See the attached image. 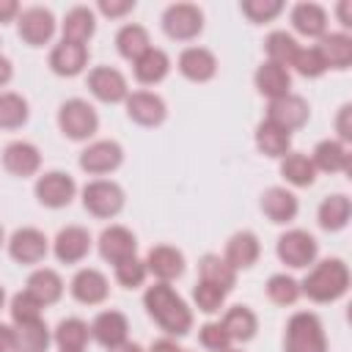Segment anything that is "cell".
<instances>
[{"instance_id":"cell-42","label":"cell","mask_w":352,"mask_h":352,"mask_svg":"<svg viewBox=\"0 0 352 352\" xmlns=\"http://www.w3.org/2000/svg\"><path fill=\"white\" fill-rule=\"evenodd\" d=\"M267 297L275 302V305H294L297 297H300V283L286 275V272H278L267 280Z\"/></svg>"},{"instance_id":"cell-9","label":"cell","mask_w":352,"mask_h":352,"mask_svg":"<svg viewBox=\"0 0 352 352\" xmlns=\"http://www.w3.org/2000/svg\"><path fill=\"white\" fill-rule=\"evenodd\" d=\"M16 28H19V38L30 47H41L52 38L55 33V16L50 8L44 6H30L25 11H19L16 16Z\"/></svg>"},{"instance_id":"cell-16","label":"cell","mask_w":352,"mask_h":352,"mask_svg":"<svg viewBox=\"0 0 352 352\" xmlns=\"http://www.w3.org/2000/svg\"><path fill=\"white\" fill-rule=\"evenodd\" d=\"M135 250H138V239L124 226H110V228H104L99 234V253L113 267L121 264V261H126V258H132Z\"/></svg>"},{"instance_id":"cell-34","label":"cell","mask_w":352,"mask_h":352,"mask_svg":"<svg viewBox=\"0 0 352 352\" xmlns=\"http://www.w3.org/2000/svg\"><path fill=\"white\" fill-rule=\"evenodd\" d=\"M96 30V16L88 6H74L66 16H63V41H74V44H85Z\"/></svg>"},{"instance_id":"cell-37","label":"cell","mask_w":352,"mask_h":352,"mask_svg":"<svg viewBox=\"0 0 352 352\" xmlns=\"http://www.w3.org/2000/svg\"><path fill=\"white\" fill-rule=\"evenodd\" d=\"M116 47H118L121 58H126V60H138V58L151 47V41H148V30H146L143 25L129 22V25H124V28L116 33Z\"/></svg>"},{"instance_id":"cell-25","label":"cell","mask_w":352,"mask_h":352,"mask_svg":"<svg viewBox=\"0 0 352 352\" xmlns=\"http://www.w3.org/2000/svg\"><path fill=\"white\" fill-rule=\"evenodd\" d=\"M311 162H314L316 170H324V173H346L349 165H352V154L341 140L327 138V140L316 143V148L311 154Z\"/></svg>"},{"instance_id":"cell-43","label":"cell","mask_w":352,"mask_h":352,"mask_svg":"<svg viewBox=\"0 0 352 352\" xmlns=\"http://www.w3.org/2000/svg\"><path fill=\"white\" fill-rule=\"evenodd\" d=\"M289 66H294L297 74H302V77H322L327 72V63L316 47H300Z\"/></svg>"},{"instance_id":"cell-28","label":"cell","mask_w":352,"mask_h":352,"mask_svg":"<svg viewBox=\"0 0 352 352\" xmlns=\"http://www.w3.org/2000/svg\"><path fill=\"white\" fill-rule=\"evenodd\" d=\"M25 292H28L30 297H36L38 305L44 308V305H52V302H58V300L63 297V280H60V275H58L55 270L41 267V270L30 272Z\"/></svg>"},{"instance_id":"cell-58","label":"cell","mask_w":352,"mask_h":352,"mask_svg":"<svg viewBox=\"0 0 352 352\" xmlns=\"http://www.w3.org/2000/svg\"><path fill=\"white\" fill-rule=\"evenodd\" d=\"M0 248H3V226H0Z\"/></svg>"},{"instance_id":"cell-27","label":"cell","mask_w":352,"mask_h":352,"mask_svg":"<svg viewBox=\"0 0 352 352\" xmlns=\"http://www.w3.org/2000/svg\"><path fill=\"white\" fill-rule=\"evenodd\" d=\"M258 253H261V245H258V236L253 231H236L228 242H226V261L234 267V270H248L258 261Z\"/></svg>"},{"instance_id":"cell-19","label":"cell","mask_w":352,"mask_h":352,"mask_svg":"<svg viewBox=\"0 0 352 352\" xmlns=\"http://www.w3.org/2000/svg\"><path fill=\"white\" fill-rule=\"evenodd\" d=\"M146 270L157 280L170 283V280H176L184 272V256L173 245H154L148 250V256H146Z\"/></svg>"},{"instance_id":"cell-4","label":"cell","mask_w":352,"mask_h":352,"mask_svg":"<svg viewBox=\"0 0 352 352\" xmlns=\"http://www.w3.org/2000/svg\"><path fill=\"white\" fill-rule=\"evenodd\" d=\"M58 126L69 140H88L99 129V116L85 99H69L58 110Z\"/></svg>"},{"instance_id":"cell-20","label":"cell","mask_w":352,"mask_h":352,"mask_svg":"<svg viewBox=\"0 0 352 352\" xmlns=\"http://www.w3.org/2000/svg\"><path fill=\"white\" fill-rule=\"evenodd\" d=\"M179 72L192 82H206L217 74V58L206 47H187L179 55Z\"/></svg>"},{"instance_id":"cell-35","label":"cell","mask_w":352,"mask_h":352,"mask_svg":"<svg viewBox=\"0 0 352 352\" xmlns=\"http://www.w3.org/2000/svg\"><path fill=\"white\" fill-rule=\"evenodd\" d=\"M352 214V204L344 192H333L319 204V226L324 231H341L349 223Z\"/></svg>"},{"instance_id":"cell-2","label":"cell","mask_w":352,"mask_h":352,"mask_svg":"<svg viewBox=\"0 0 352 352\" xmlns=\"http://www.w3.org/2000/svg\"><path fill=\"white\" fill-rule=\"evenodd\" d=\"M349 289V267L341 258H324L308 270L300 283V294L314 302H333Z\"/></svg>"},{"instance_id":"cell-30","label":"cell","mask_w":352,"mask_h":352,"mask_svg":"<svg viewBox=\"0 0 352 352\" xmlns=\"http://www.w3.org/2000/svg\"><path fill=\"white\" fill-rule=\"evenodd\" d=\"M327 69H346L352 63V38L346 33H324L316 44Z\"/></svg>"},{"instance_id":"cell-12","label":"cell","mask_w":352,"mask_h":352,"mask_svg":"<svg viewBox=\"0 0 352 352\" xmlns=\"http://www.w3.org/2000/svg\"><path fill=\"white\" fill-rule=\"evenodd\" d=\"M88 91L99 102H107V104L124 102L129 96L126 77L118 69H113V66H96V69H91L88 72Z\"/></svg>"},{"instance_id":"cell-29","label":"cell","mask_w":352,"mask_h":352,"mask_svg":"<svg viewBox=\"0 0 352 352\" xmlns=\"http://www.w3.org/2000/svg\"><path fill=\"white\" fill-rule=\"evenodd\" d=\"M292 25L308 38H322L327 33V11L319 3H297L292 8Z\"/></svg>"},{"instance_id":"cell-33","label":"cell","mask_w":352,"mask_h":352,"mask_svg":"<svg viewBox=\"0 0 352 352\" xmlns=\"http://www.w3.org/2000/svg\"><path fill=\"white\" fill-rule=\"evenodd\" d=\"M55 344L60 352H82L88 338H91V327L77 319V316H69V319H60L58 327H55Z\"/></svg>"},{"instance_id":"cell-31","label":"cell","mask_w":352,"mask_h":352,"mask_svg":"<svg viewBox=\"0 0 352 352\" xmlns=\"http://www.w3.org/2000/svg\"><path fill=\"white\" fill-rule=\"evenodd\" d=\"M256 146H258L261 154L275 157V160H283V157L289 154V148H292V135L264 118V121L256 126Z\"/></svg>"},{"instance_id":"cell-41","label":"cell","mask_w":352,"mask_h":352,"mask_svg":"<svg viewBox=\"0 0 352 352\" xmlns=\"http://www.w3.org/2000/svg\"><path fill=\"white\" fill-rule=\"evenodd\" d=\"M25 121H28V102H25V96H19L14 91L0 94V126L3 129H16Z\"/></svg>"},{"instance_id":"cell-47","label":"cell","mask_w":352,"mask_h":352,"mask_svg":"<svg viewBox=\"0 0 352 352\" xmlns=\"http://www.w3.org/2000/svg\"><path fill=\"white\" fill-rule=\"evenodd\" d=\"M198 338H201V346L209 349V352H226V349H231V338H228V333H226V327L220 322H206L198 330Z\"/></svg>"},{"instance_id":"cell-38","label":"cell","mask_w":352,"mask_h":352,"mask_svg":"<svg viewBox=\"0 0 352 352\" xmlns=\"http://www.w3.org/2000/svg\"><path fill=\"white\" fill-rule=\"evenodd\" d=\"M280 176H283L289 184H294V187H308V184H314V179H316V168H314L311 157L289 151V154L280 160Z\"/></svg>"},{"instance_id":"cell-45","label":"cell","mask_w":352,"mask_h":352,"mask_svg":"<svg viewBox=\"0 0 352 352\" xmlns=\"http://www.w3.org/2000/svg\"><path fill=\"white\" fill-rule=\"evenodd\" d=\"M192 300H195L198 311H204V314H214V311L223 308V302H226V292L217 289V286H212V283L198 280L195 289H192Z\"/></svg>"},{"instance_id":"cell-51","label":"cell","mask_w":352,"mask_h":352,"mask_svg":"<svg viewBox=\"0 0 352 352\" xmlns=\"http://www.w3.org/2000/svg\"><path fill=\"white\" fill-rule=\"evenodd\" d=\"M0 352H16V333L3 322H0Z\"/></svg>"},{"instance_id":"cell-59","label":"cell","mask_w":352,"mask_h":352,"mask_svg":"<svg viewBox=\"0 0 352 352\" xmlns=\"http://www.w3.org/2000/svg\"><path fill=\"white\" fill-rule=\"evenodd\" d=\"M226 352H242V349H226Z\"/></svg>"},{"instance_id":"cell-44","label":"cell","mask_w":352,"mask_h":352,"mask_svg":"<svg viewBox=\"0 0 352 352\" xmlns=\"http://www.w3.org/2000/svg\"><path fill=\"white\" fill-rule=\"evenodd\" d=\"M146 275H148L146 261H140L138 256H132V258L116 264V280H118L124 289H138V286H143Z\"/></svg>"},{"instance_id":"cell-55","label":"cell","mask_w":352,"mask_h":352,"mask_svg":"<svg viewBox=\"0 0 352 352\" xmlns=\"http://www.w3.org/2000/svg\"><path fill=\"white\" fill-rule=\"evenodd\" d=\"M11 74H14V66H11V60L0 55V88H3V85L11 80Z\"/></svg>"},{"instance_id":"cell-32","label":"cell","mask_w":352,"mask_h":352,"mask_svg":"<svg viewBox=\"0 0 352 352\" xmlns=\"http://www.w3.org/2000/svg\"><path fill=\"white\" fill-rule=\"evenodd\" d=\"M198 272H201V280L204 283H212V286H217V289H223L226 294L234 289V283H236V270L226 261V258H220V256H214V253H206L201 261H198Z\"/></svg>"},{"instance_id":"cell-18","label":"cell","mask_w":352,"mask_h":352,"mask_svg":"<svg viewBox=\"0 0 352 352\" xmlns=\"http://www.w3.org/2000/svg\"><path fill=\"white\" fill-rule=\"evenodd\" d=\"M3 168L11 173V176H19V179H28L33 176L38 168H41V154L33 143L28 140H14L3 148Z\"/></svg>"},{"instance_id":"cell-40","label":"cell","mask_w":352,"mask_h":352,"mask_svg":"<svg viewBox=\"0 0 352 352\" xmlns=\"http://www.w3.org/2000/svg\"><path fill=\"white\" fill-rule=\"evenodd\" d=\"M264 50H267V60H272V63H278V66H289L292 58H294V52L300 50V44H297V38H294L292 33H286V30H272V33L267 36V41H264Z\"/></svg>"},{"instance_id":"cell-24","label":"cell","mask_w":352,"mask_h":352,"mask_svg":"<svg viewBox=\"0 0 352 352\" xmlns=\"http://www.w3.org/2000/svg\"><path fill=\"white\" fill-rule=\"evenodd\" d=\"M261 212L270 217V223H292L300 212L297 195L286 187H270L261 195Z\"/></svg>"},{"instance_id":"cell-7","label":"cell","mask_w":352,"mask_h":352,"mask_svg":"<svg viewBox=\"0 0 352 352\" xmlns=\"http://www.w3.org/2000/svg\"><path fill=\"white\" fill-rule=\"evenodd\" d=\"M162 30L173 41H192L204 30V14L192 3H173L162 14Z\"/></svg>"},{"instance_id":"cell-21","label":"cell","mask_w":352,"mask_h":352,"mask_svg":"<svg viewBox=\"0 0 352 352\" xmlns=\"http://www.w3.org/2000/svg\"><path fill=\"white\" fill-rule=\"evenodd\" d=\"M88 63V47L85 44H74V41H60L52 47L50 52V69L60 77H74L85 69Z\"/></svg>"},{"instance_id":"cell-22","label":"cell","mask_w":352,"mask_h":352,"mask_svg":"<svg viewBox=\"0 0 352 352\" xmlns=\"http://www.w3.org/2000/svg\"><path fill=\"white\" fill-rule=\"evenodd\" d=\"M126 333H129V322L121 311H102L94 322H91V336L104 346V349H113L118 344L126 341Z\"/></svg>"},{"instance_id":"cell-3","label":"cell","mask_w":352,"mask_h":352,"mask_svg":"<svg viewBox=\"0 0 352 352\" xmlns=\"http://www.w3.org/2000/svg\"><path fill=\"white\" fill-rule=\"evenodd\" d=\"M283 352H327V336L316 314L297 311L286 322Z\"/></svg>"},{"instance_id":"cell-46","label":"cell","mask_w":352,"mask_h":352,"mask_svg":"<svg viewBox=\"0 0 352 352\" xmlns=\"http://www.w3.org/2000/svg\"><path fill=\"white\" fill-rule=\"evenodd\" d=\"M11 319H14V324L38 322V319H41V305H38V300L30 297L28 292L14 294V300H11Z\"/></svg>"},{"instance_id":"cell-36","label":"cell","mask_w":352,"mask_h":352,"mask_svg":"<svg viewBox=\"0 0 352 352\" xmlns=\"http://www.w3.org/2000/svg\"><path fill=\"white\" fill-rule=\"evenodd\" d=\"M220 324L226 327V333H228L231 341H250L256 336V330H258V319H256V314L248 305L228 308Z\"/></svg>"},{"instance_id":"cell-56","label":"cell","mask_w":352,"mask_h":352,"mask_svg":"<svg viewBox=\"0 0 352 352\" xmlns=\"http://www.w3.org/2000/svg\"><path fill=\"white\" fill-rule=\"evenodd\" d=\"M110 352H143V346H140V344H132V341H124V344L113 346Z\"/></svg>"},{"instance_id":"cell-53","label":"cell","mask_w":352,"mask_h":352,"mask_svg":"<svg viewBox=\"0 0 352 352\" xmlns=\"http://www.w3.org/2000/svg\"><path fill=\"white\" fill-rule=\"evenodd\" d=\"M336 14H338V22L344 28H352V3L349 0H341L338 8H336Z\"/></svg>"},{"instance_id":"cell-15","label":"cell","mask_w":352,"mask_h":352,"mask_svg":"<svg viewBox=\"0 0 352 352\" xmlns=\"http://www.w3.org/2000/svg\"><path fill=\"white\" fill-rule=\"evenodd\" d=\"M52 250H55V258L60 264H77L88 256L91 250V234L88 228L82 226H66L58 231L55 242H52Z\"/></svg>"},{"instance_id":"cell-8","label":"cell","mask_w":352,"mask_h":352,"mask_svg":"<svg viewBox=\"0 0 352 352\" xmlns=\"http://www.w3.org/2000/svg\"><path fill=\"white\" fill-rule=\"evenodd\" d=\"M311 118V107L302 96L297 94H286L280 99H272L270 107H267V121H272L275 126H280L283 132H294L300 126H305Z\"/></svg>"},{"instance_id":"cell-52","label":"cell","mask_w":352,"mask_h":352,"mask_svg":"<svg viewBox=\"0 0 352 352\" xmlns=\"http://www.w3.org/2000/svg\"><path fill=\"white\" fill-rule=\"evenodd\" d=\"M19 16V3L16 0H0V22H8Z\"/></svg>"},{"instance_id":"cell-48","label":"cell","mask_w":352,"mask_h":352,"mask_svg":"<svg viewBox=\"0 0 352 352\" xmlns=\"http://www.w3.org/2000/svg\"><path fill=\"white\" fill-rule=\"evenodd\" d=\"M280 11H283V3L280 0H245L242 3V14L250 22H270Z\"/></svg>"},{"instance_id":"cell-17","label":"cell","mask_w":352,"mask_h":352,"mask_svg":"<svg viewBox=\"0 0 352 352\" xmlns=\"http://www.w3.org/2000/svg\"><path fill=\"white\" fill-rule=\"evenodd\" d=\"M69 292H72V297H74L77 302H82V305H99V302L107 300L110 283H107V278H104L99 270L85 267V270L74 272V278H72V283H69Z\"/></svg>"},{"instance_id":"cell-23","label":"cell","mask_w":352,"mask_h":352,"mask_svg":"<svg viewBox=\"0 0 352 352\" xmlns=\"http://www.w3.org/2000/svg\"><path fill=\"white\" fill-rule=\"evenodd\" d=\"M256 88L261 96H267L270 102L272 99H280L286 94H292V74L286 66H278L272 60H264L258 69H256Z\"/></svg>"},{"instance_id":"cell-39","label":"cell","mask_w":352,"mask_h":352,"mask_svg":"<svg viewBox=\"0 0 352 352\" xmlns=\"http://www.w3.org/2000/svg\"><path fill=\"white\" fill-rule=\"evenodd\" d=\"M14 333H16V352H47L50 349V330L44 319L14 324Z\"/></svg>"},{"instance_id":"cell-60","label":"cell","mask_w":352,"mask_h":352,"mask_svg":"<svg viewBox=\"0 0 352 352\" xmlns=\"http://www.w3.org/2000/svg\"><path fill=\"white\" fill-rule=\"evenodd\" d=\"M182 352H184V349H182Z\"/></svg>"},{"instance_id":"cell-13","label":"cell","mask_w":352,"mask_h":352,"mask_svg":"<svg viewBox=\"0 0 352 352\" xmlns=\"http://www.w3.org/2000/svg\"><path fill=\"white\" fill-rule=\"evenodd\" d=\"M124 102H126V116L140 126H160L168 116L162 96H157L154 91H132Z\"/></svg>"},{"instance_id":"cell-1","label":"cell","mask_w":352,"mask_h":352,"mask_svg":"<svg viewBox=\"0 0 352 352\" xmlns=\"http://www.w3.org/2000/svg\"><path fill=\"white\" fill-rule=\"evenodd\" d=\"M143 305H146L148 316L160 324L162 333H168V336H187L190 333V327H192V311L173 292L170 283L157 280L154 286H148L146 294H143Z\"/></svg>"},{"instance_id":"cell-10","label":"cell","mask_w":352,"mask_h":352,"mask_svg":"<svg viewBox=\"0 0 352 352\" xmlns=\"http://www.w3.org/2000/svg\"><path fill=\"white\" fill-rule=\"evenodd\" d=\"M124 162V148L116 140H94L80 151V168L91 176L113 173Z\"/></svg>"},{"instance_id":"cell-26","label":"cell","mask_w":352,"mask_h":352,"mask_svg":"<svg viewBox=\"0 0 352 352\" xmlns=\"http://www.w3.org/2000/svg\"><path fill=\"white\" fill-rule=\"evenodd\" d=\"M132 72H135V80L143 82V85H157L160 80L168 77L170 72V58L165 50L160 47H148L138 60H132Z\"/></svg>"},{"instance_id":"cell-49","label":"cell","mask_w":352,"mask_h":352,"mask_svg":"<svg viewBox=\"0 0 352 352\" xmlns=\"http://www.w3.org/2000/svg\"><path fill=\"white\" fill-rule=\"evenodd\" d=\"M336 132L341 143H352V104H341L336 116Z\"/></svg>"},{"instance_id":"cell-5","label":"cell","mask_w":352,"mask_h":352,"mask_svg":"<svg viewBox=\"0 0 352 352\" xmlns=\"http://www.w3.org/2000/svg\"><path fill=\"white\" fill-rule=\"evenodd\" d=\"M82 206L94 217H116L124 209V190L110 179H94L82 187Z\"/></svg>"},{"instance_id":"cell-50","label":"cell","mask_w":352,"mask_h":352,"mask_svg":"<svg viewBox=\"0 0 352 352\" xmlns=\"http://www.w3.org/2000/svg\"><path fill=\"white\" fill-rule=\"evenodd\" d=\"M132 8H135L132 0H102V3H99V11H102L104 16H110V19L124 16V14H129Z\"/></svg>"},{"instance_id":"cell-11","label":"cell","mask_w":352,"mask_h":352,"mask_svg":"<svg viewBox=\"0 0 352 352\" xmlns=\"http://www.w3.org/2000/svg\"><path fill=\"white\" fill-rule=\"evenodd\" d=\"M74 192H77V184L63 170H47L36 182V198H38L41 206H50V209L69 206L72 198H74Z\"/></svg>"},{"instance_id":"cell-14","label":"cell","mask_w":352,"mask_h":352,"mask_svg":"<svg viewBox=\"0 0 352 352\" xmlns=\"http://www.w3.org/2000/svg\"><path fill=\"white\" fill-rule=\"evenodd\" d=\"M50 245H47V236L38 231V228H16L8 239V253L16 264H38L44 261Z\"/></svg>"},{"instance_id":"cell-6","label":"cell","mask_w":352,"mask_h":352,"mask_svg":"<svg viewBox=\"0 0 352 352\" xmlns=\"http://www.w3.org/2000/svg\"><path fill=\"white\" fill-rule=\"evenodd\" d=\"M275 250H278V258H280L286 267L302 270V267H311V264L316 261L319 245H316V239H314L308 231L292 228V231H286V234L278 236Z\"/></svg>"},{"instance_id":"cell-57","label":"cell","mask_w":352,"mask_h":352,"mask_svg":"<svg viewBox=\"0 0 352 352\" xmlns=\"http://www.w3.org/2000/svg\"><path fill=\"white\" fill-rule=\"evenodd\" d=\"M3 302H6V292H3V286H0V308H3Z\"/></svg>"},{"instance_id":"cell-54","label":"cell","mask_w":352,"mask_h":352,"mask_svg":"<svg viewBox=\"0 0 352 352\" xmlns=\"http://www.w3.org/2000/svg\"><path fill=\"white\" fill-rule=\"evenodd\" d=\"M148 352H182V349H179L170 338H160V341H154V344H151V349H148Z\"/></svg>"}]
</instances>
